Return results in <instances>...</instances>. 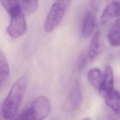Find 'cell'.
<instances>
[{
    "mask_svg": "<svg viewBox=\"0 0 120 120\" xmlns=\"http://www.w3.org/2000/svg\"><path fill=\"white\" fill-rule=\"evenodd\" d=\"M26 86L27 79L24 77L19 78L12 86L2 104V112L5 120H11L15 115L26 91Z\"/></svg>",
    "mask_w": 120,
    "mask_h": 120,
    "instance_id": "cell-1",
    "label": "cell"
},
{
    "mask_svg": "<svg viewBox=\"0 0 120 120\" xmlns=\"http://www.w3.org/2000/svg\"><path fill=\"white\" fill-rule=\"evenodd\" d=\"M71 0H56L52 5L45 21L44 29L46 32L53 31L62 20Z\"/></svg>",
    "mask_w": 120,
    "mask_h": 120,
    "instance_id": "cell-2",
    "label": "cell"
},
{
    "mask_svg": "<svg viewBox=\"0 0 120 120\" xmlns=\"http://www.w3.org/2000/svg\"><path fill=\"white\" fill-rule=\"evenodd\" d=\"M51 108L47 98L41 96L34 99L26 109L29 120H43L49 114Z\"/></svg>",
    "mask_w": 120,
    "mask_h": 120,
    "instance_id": "cell-3",
    "label": "cell"
},
{
    "mask_svg": "<svg viewBox=\"0 0 120 120\" xmlns=\"http://www.w3.org/2000/svg\"><path fill=\"white\" fill-rule=\"evenodd\" d=\"M10 21L7 28V32L13 39L22 36L26 30V22L24 15L20 9L10 15Z\"/></svg>",
    "mask_w": 120,
    "mask_h": 120,
    "instance_id": "cell-4",
    "label": "cell"
},
{
    "mask_svg": "<svg viewBox=\"0 0 120 120\" xmlns=\"http://www.w3.org/2000/svg\"><path fill=\"white\" fill-rule=\"evenodd\" d=\"M120 2L119 0H113L106 6L101 16L100 21L105 23L114 17H119L120 13Z\"/></svg>",
    "mask_w": 120,
    "mask_h": 120,
    "instance_id": "cell-5",
    "label": "cell"
},
{
    "mask_svg": "<svg viewBox=\"0 0 120 120\" xmlns=\"http://www.w3.org/2000/svg\"><path fill=\"white\" fill-rule=\"evenodd\" d=\"M106 105L115 113L119 114L120 112V97L119 92L112 90L104 95Z\"/></svg>",
    "mask_w": 120,
    "mask_h": 120,
    "instance_id": "cell-6",
    "label": "cell"
},
{
    "mask_svg": "<svg viewBox=\"0 0 120 120\" xmlns=\"http://www.w3.org/2000/svg\"><path fill=\"white\" fill-rule=\"evenodd\" d=\"M96 22L94 14L91 12H87L83 17L81 24V33L84 38L89 37L93 30Z\"/></svg>",
    "mask_w": 120,
    "mask_h": 120,
    "instance_id": "cell-7",
    "label": "cell"
},
{
    "mask_svg": "<svg viewBox=\"0 0 120 120\" xmlns=\"http://www.w3.org/2000/svg\"><path fill=\"white\" fill-rule=\"evenodd\" d=\"M9 67L8 60L0 50V92L4 89L8 79Z\"/></svg>",
    "mask_w": 120,
    "mask_h": 120,
    "instance_id": "cell-8",
    "label": "cell"
},
{
    "mask_svg": "<svg viewBox=\"0 0 120 120\" xmlns=\"http://www.w3.org/2000/svg\"><path fill=\"white\" fill-rule=\"evenodd\" d=\"M113 74L112 68L107 66L105 69V74L99 91L104 95L106 93L114 89Z\"/></svg>",
    "mask_w": 120,
    "mask_h": 120,
    "instance_id": "cell-9",
    "label": "cell"
},
{
    "mask_svg": "<svg viewBox=\"0 0 120 120\" xmlns=\"http://www.w3.org/2000/svg\"><path fill=\"white\" fill-rule=\"evenodd\" d=\"M120 19L118 17L112 24L108 34V41L113 46H118L120 43Z\"/></svg>",
    "mask_w": 120,
    "mask_h": 120,
    "instance_id": "cell-10",
    "label": "cell"
},
{
    "mask_svg": "<svg viewBox=\"0 0 120 120\" xmlns=\"http://www.w3.org/2000/svg\"><path fill=\"white\" fill-rule=\"evenodd\" d=\"M87 77L90 84L99 91L103 79V75L99 69L93 68L90 69Z\"/></svg>",
    "mask_w": 120,
    "mask_h": 120,
    "instance_id": "cell-11",
    "label": "cell"
},
{
    "mask_svg": "<svg viewBox=\"0 0 120 120\" xmlns=\"http://www.w3.org/2000/svg\"><path fill=\"white\" fill-rule=\"evenodd\" d=\"M100 48V32L97 31L93 36L88 51V57L90 60L95 59Z\"/></svg>",
    "mask_w": 120,
    "mask_h": 120,
    "instance_id": "cell-12",
    "label": "cell"
},
{
    "mask_svg": "<svg viewBox=\"0 0 120 120\" xmlns=\"http://www.w3.org/2000/svg\"><path fill=\"white\" fill-rule=\"evenodd\" d=\"M70 98L71 104L74 108H77L81 103L82 98V92L78 83H77L73 89Z\"/></svg>",
    "mask_w": 120,
    "mask_h": 120,
    "instance_id": "cell-13",
    "label": "cell"
},
{
    "mask_svg": "<svg viewBox=\"0 0 120 120\" xmlns=\"http://www.w3.org/2000/svg\"><path fill=\"white\" fill-rule=\"evenodd\" d=\"M0 0L2 5L10 15L21 8L19 0Z\"/></svg>",
    "mask_w": 120,
    "mask_h": 120,
    "instance_id": "cell-14",
    "label": "cell"
},
{
    "mask_svg": "<svg viewBox=\"0 0 120 120\" xmlns=\"http://www.w3.org/2000/svg\"><path fill=\"white\" fill-rule=\"evenodd\" d=\"M23 8L30 13H34L38 7V0H21Z\"/></svg>",
    "mask_w": 120,
    "mask_h": 120,
    "instance_id": "cell-15",
    "label": "cell"
},
{
    "mask_svg": "<svg viewBox=\"0 0 120 120\" xmlns=\"http://www.w3.org/2000/svg\"><path fill=\"white\" fill-rule=\"evenodd\" d=\"M86 57L84 53H82L79 58L78 60V66L80 69L82 68L85 65L86 63Z\"/></svg>",
    "mask_w": 120,
    "mask_h": 120,
    "instance_id": "cell-16",
    "label": "cell"
},
{
    "mask_svg": "<svg viewBox=\"0 0 120 120\" xmlns=\"http://www.w3.org/2000/svg\"><path fill=\"white\" fill-rule=\"evenodd\" d=\"M29 120L28 116L26 109L23 110L14 120Z\"/></svg>",
    "mask_w": 120,
    "mask_h": 120,
    "instance_id": "cell-17",
    "label": "cell"
},
{
    "mask_svg": "<svg viewBox=\"0 0 120 120\" xmlns=\"http://www.w3.org/2000/svg\"><path fill=\"white\" fill-rule=\"evenodd\" d=\"M2 118H3L2 112V104H0V120H2Z\"/></svg>",
    "mask_w": 120,
    "mask_h": 120,
    "instance_id": "cell-18",
    "label": "cell"
},
{
    "mask_svg": "<svg viewBox=\"0 0 120 120\" xmlns=\"http://www.w3.org/2000/svg\"><path fill=\"white\" fill-rule=\"evenodd\" d=\"M82 120H92L90 117H86V118H84L83 119H82Z\"/></svg>",
    "mask_w": 120,
    "mask_h": 120,
    "instance_id": "cell-19",
    "label": "cell"
},
{
    "mask_svg": "<svg viewBox=\"0 0 120 120\" xmlns=\"http://www.w3.org/2000/svg\"><path fill=\"white\" fill-rule=\"evenodd\" d=\"M115 120V119H113V120Z\"/></svg>",
    "mask_w": 120,
    "mask_h": 120,
    "instance_id": "cell-20",
    "label": "cell"
}]
</instances>
